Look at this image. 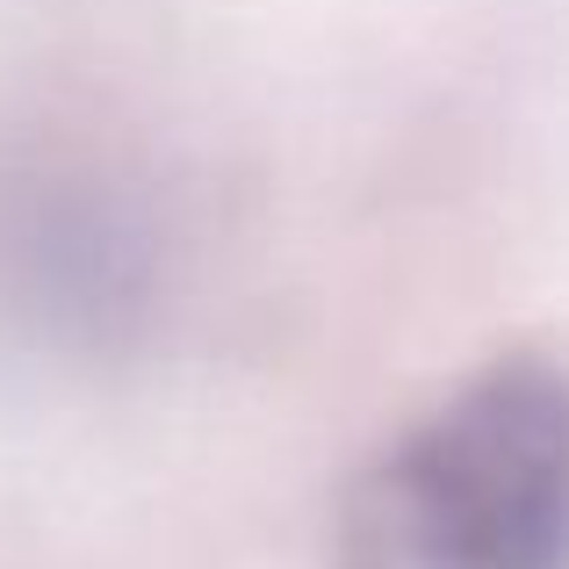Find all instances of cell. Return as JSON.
Instances as JSON below:
<instances>
[{
	"instance_id": "6da1fadb",
	"label": "cell",
	"mask_w": 569,
	"mask_h": 569,
	"mask_svg": "<svg viewBox=\"0 0 569 569\" xmlns=\"http://www.w3.org/2000/svg\"><path fill=\"white\" fill-rule=\"evenodd\" d=\"M332 569H569V368L498 353L389 432L339 498Z\"/></svg>"
},
{
	"instance_id": "7a4b0ae2",
	"label": "cell",
	"mask_w": 569,
	"mask_h": 569,
	"mask_svg": "<svg viewBox=\"0 0 569 569\" xmlns=\"http://www.w3.org/2000/svg\"><path fill=\"white\" fill-rule=\"evenodd\" d=\"M159 231L94 173H22L0 188V310L51 353H130L159 310Z\"/></svg>"
}]
</instances>
